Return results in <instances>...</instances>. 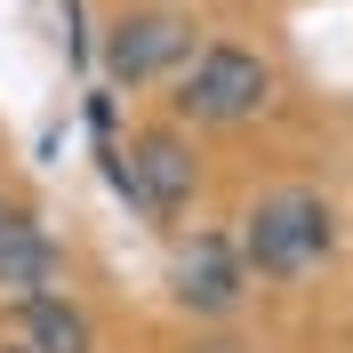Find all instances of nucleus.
<instances>
[{"label": "nucleus", "instance_id": "nucleus-5", "mask_svg": "<svg viewBox=\"0 0 353 353\" xmlns=\"http://www.w3.org/2000/svg\"><path fill=\"white\" fill-rule=\"evenodd\" d=\"M176 305L201 313V321H225V313L249 297V265H241V241H225V233H193V241L176 249Z\"/></svg>", "mask_w": 353, "mask_h": 353}, {"label": "nucleus", "instance_id": "nucleus-6", "mask_svg": "<svg viewBox=\"0 0 353 353\" xmlns=\"http://www.w3.org/2000/svg\"><path fill=\"white\" fill-rule=\"evenodd\" d=\"M57 281V241H48V225L17 201H0V289L8 297H32V289Z\"/></svg>", "mask_w": 353, "mask_h": 353}, {"label": "nucleus", "instance_id": "nucleus-4", "mask_svg": "<svg viewBox=\"0 0 353 353\" xmlns=\"http://www.w3.org/2000/svg\"><path fill=\"white\" fill-rule=\"evenodd\" d=\"M185 57H193V17H176V8H129V17H112V32H105V72L121 88L169 81Z\"/></svg>", "mask_w": 353, "mask_h": 353}, {"label": "nucleus", "instance_id": "nucleus-1", "mask_svg": "<svg viewBox=\"0 0 353 353\" xmlns=\"http://www.w3.org/2000/svg\"><path fill=\"white\" fill-rule=\"evenodd\" d=\"M337 249V209L313 185H281L241 217V265L249 281H297Z\"/></svg>", "mask_w": 353, "mask_h": 353}, {"label": "nucleus", "instance_id": "nucleus-3", "mask_svg": "<svg viewBox=\"0 0 353 353\" xmlns=\"http://www.w3.org/2000/svg\"><path fill=\"white\" fill-rule=\"evenodd\" d=\"M112 176H121V193H129L153 225H169L176 209L201 193V153H193V137H185V129H137Z\"/></svg>", "mask_w": 353, "mask_h": 353}, {"label": "nucleus", "instance_id": "nucleus-2", "mask_svg": "<svg viewBox=\"0 0 353 353\" xmlns=\"http://www.w3.org/2000/svg\"><path fill=\"white\" fill-rule=\"evenodd\" d=\"M176 121H193V129H241L273 105V65H265L257 48L241 41H209L193 48L185 65H176Z\"/></svg>", "mask_w": 353, "mask_h": 353}, {"label": "nucleus", "instance_id": "nucleus-7", "mask_svg": "<svg viewBox=\"0 0 353 353\" xmlns=\"http://www.w3.org/2000/svg\"><path fill=\"white\" fill-rule=\"evenodd\" d=\"M17 345L24 353H97V321L57 289H32L17 313Z\"/></svg>", "mask_w": 353, "mask_h": 353}, {"label": "nucleus", "instance_id": "nucleus-8", "mask_svg": "<svg viewBox=\"0 0 353 353\" xmlns=\"http://www.w3.org/2000/svg\"><path fill=\"white\" fill-rule=\"evenodd\" d=\"M201 353H241V345H201Z\"/></svg>", "mask_w": 353, "mask_h": 353}]
</instances>
